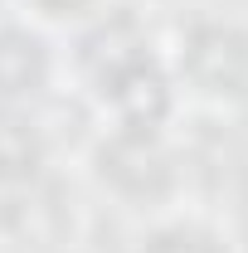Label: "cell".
<instances>
[{
	"instance_id": "1",
	"label": "cell",
	"mask_w": 248,
	"mask_h": 253,
	"mask_svg": "<svg viewBox=\"0 0 248 253\" xmlns=\"http://www.w3.org/2000/svg\"><path fill=\"white\" fill-rule=\"evenodd\" d=\"M44 5H54V10H68V5H78V0H44Z\"/></svg>"
}]
</instances>
